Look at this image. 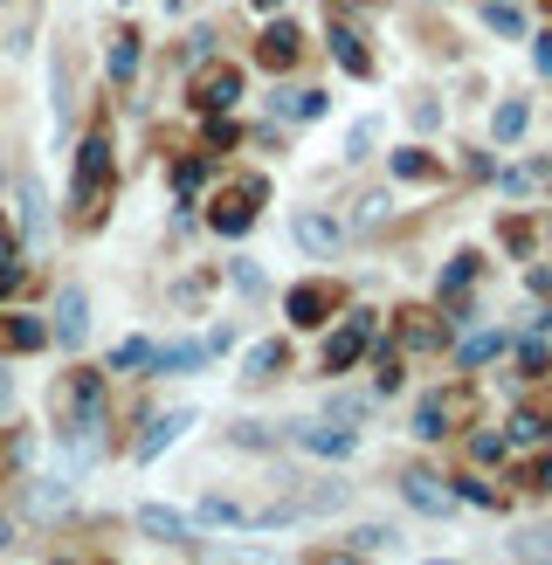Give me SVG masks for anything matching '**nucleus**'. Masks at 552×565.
<instances>
[{
  "mask_svg": "<svg viewBox=\"0 0 552 565\" xmlns=\"http://www.w3.org/2000/svg\"><path fill=\"white\" fill-rule=\"evenodd\" d=\"M110 186H118L110 138L91 131V138L76 146V180H70V214H76V228H104V221H110Z\"/></svg>",
  "mask_w": 552,
  "mask_h": 565,
  "instance_id": "obj_1",
  "label": "nucleus"
},
{
  "mask_svg": "<svg viewBox=\"0 0 552 565\" xmlns=\"http://www.w3.org/2000/svg\"><path fill=\"white\" fill-rule=\"evenodd\" d=\"M256 214H263V180H235V186H221L208 201V228L235 242V235L256 228Z\"/></svg>",
  "mask_w": 552,
  "mask_h": 565,
  "instance_id": "obj_2",
  "label": "nucleus"
},
{
  "mask_svg": "<svg viewBox=\"0 0 552 565\" xmlns=\"http://www.w3.org/2000/svg\"><path fill=\"white\" fill-rule=\"evenodd\" d=\"M290 441L304 456H325V462H352L359 456V428H346L339 414L331 420H290Z\"/></svg>",
  "mask_w": 552,
  "mask_h": 565,
  "instance_id": "obj_3",
  "label": "nucleus"
},
{
  "mask_svg": "<svg viewBox=\"0 0 552 565\" xmlns=\"http://www.w3.org/2000/svg\"><path fill=\"white\" fill-rule=\"evenodd\" d=\"M339 303H346V282L318 276V282H297V290L284 297V318L297 331H318V324H331V310H339Z\"/></svg>",
  "mask_w": 552,
  "mask_h": 565,
  "instance_id": "obj_4",
  "label": "nucleus"
},
{
  "mask_svg": "<svg viewBox=\"0 0 552 565\" xmlns=\"http://www.w3.org/2000/svg\"><path fill=\"white\" fill-rule=\"evenodd\" d=\"M463 414H469V386H435V393H422V407H414V435L442 441V435H456Z\"/></svg>",
  "mask_w": 552,
  "mask_h": 565,
  "instance_id": "obj_5",
  "label": "nucleus"
},
{
  "mask_svg": "<svg viewBox=\"0 0 552 565\" xmlns=\"http://www.w3.org/2000/svg\"><path fill=\"white\" fill-rule=\"evenodd\" d=\"M242 104V70L235 63H208L201 76H193V110H208V118H221V110Z\"/></svg>",
  "mask_w": 552,
  "mask_h": 565,
  "instance_id": "obj_6",
  "label": "nucleus"
},
{
  "mask_svg": "<svg viewBox=\"0 0 552 565\" xmlns=\"http://www.w3.org/2000/svg\"><path fill=\"white\" fill-rule=\"evenodd\" d=\"M373 331H380V324H373V310H359V318H352L346 331H331V338H325V373H352V365L367 359Z\"/></svg>",
  "mask_w": 552,
  "mask_h": 565,
  "instance_id": "obj_7",
  "label": "nucleus"
},
{
  "mask_svg": "<svg viewBox=\"0 0 552 565\" xmlns=\"http://www.w3.org/2000/svg\"><path fill=\"white\" fill-rule=\"evenodd\" d=\"M256 63L276 70V76H290V70L304 63V28H297V21H269L263 42H256Z\"/></svg>",
  "mask_w": 552,
  "mask_h": 565,
  "instance_id": "obj_8",
  "label": "nucleus"
},
{
  "mask_svg": "<svg viewBox=\"0 0 552 565\" xmlns=\"http://www.w3.org/2000/svg\"><path fill=\"white\" fill-rule=\"evenodd\" d=\"M49 324L35 318V310H0V359H21V352H42L49 345Z\"/></svg>",
  "mask_w": 552,
  "mask_h": 565,
  "instance_id": "obj_9",
  "label": "nucleus"
},
{
  "mask_svg": "<svg viewBox=\"0 0 552 565\" xmlns=\"http://www.w3.org/2000/svg\"><path fill=\"white\" fill-rule=\"evenodd\" d=\"M290 235H297V248H311V256H331V248L346 242V228H339L325 207H297V214H290Z\"/></svg>",
  "mask_w": 552,
  "mask_h": 565,
  "instance_id": "obj_10",
  "label": "nucleus"
},
{
  "mask_svg": "<svg viewBox=\"0 0 552 565\" xmlns=\"http://www.w3.org/2000/svg\"><path fill=\"white\" fill-rule=\"evenodd\" d=\"M401 497H407L422 518H449V511H456V490H442V476H428V469H407V476H401Z\"/></svg>",
  "mask_w": 552,
  "mask_h": 565,
  "instance_id": "obj_11",
  "label": "nucleus"
},
{
  "mask_svg": "<svg viewBox=\"0 0 552 565\" xmlns=\"http://www.w3.org/2000/svg\"><path fill=\"white\" fill-rule=\"evenodd\" d=\"M63 345H83V331H91V303H83L76 282H63V297H55V324H49Z\"/></svg>",
  "mask_w": 552,
  "mask_h": 565,
  "instance_id": "obj_12",
  "label": "nucleus"
},
{
  "mask_svg": "<svg viewBox=\"0 0 552 565\" xmlns=\"http://www.w3.org/2000/svg\"><path fill=\"white\" fill-rule=\"evenodd\" d=\"M187 428H193V414H187V407H173V414H159L152 428L138 435V462H159V456H166V448H173V441H180Z\"/></svg>",
  "mask_w": 552,
  "mask_h": 565,
  "instance_id": "obj_13",
  "label": "nucleus"
},
{
  "mask_svg": "<svg viewBox=\"0 0 552 565\" xmlns=\"http://www.w3.org/2000/svg\"><path fill=\"white\" fill-rule=\"evenodd\" d=\"M193 365H208V338H180V345H152V373H193Z\"/></svg>",
  "mask_w": 552,
  "mask_h": 565,
  "instance_id": "obj_14",
  "label": "nucleus"
},
{
  "mask_svg": "<svg viewBox=\"0 0 552 565\" xmlns=\"http://www.w3.org/2000/svg\"><path fill=\"white\" fill-rule=\"evenodd\" d=\"M201 524H229V531H256V511L235 497H201Z\"/></svg>",
  "mask_w": 552,
  "mask_h": 565,
  "instance_id": "obj_15",
  "label": "nucleus"
},
{
  "mask_svg": "<svg viewBox=\"0 0 552 565\" xmlns=\"http://www.w3.org/2000/svg\"><path fill=\"white\" fill-rule=\"evenodd\" d=\"M497 352H505V331H477V338H463V345H456V365H463V373H477V365H490Z\"/></svg>",
  "mask_w": 552,
  "mask_h": 565,
  "instance_id": "obj_16",
  "label": "nucleus"
},
{
  "mask_svg": "<svg viewBox=\"0 0 552 565\" xmlns=\"http://www.w3.org/2000/svg\"><path fill=\"white\" fill-rule=\"evenodd\" d=\"M331 55H339V70H346V76H373V55L359 49L352 28H331Z\"/></svg>",
  "mask_w": 552,
  "mask_h": 565,
  "instance_id": "obj_17",
  "label": "nucleus"
},
{
  "mask_svg": "<svg viewBox=\"0 0 552 565\" xmlns=\"http://www.w3.org/2000/svg\"><path fill=\"white\" fill-rule=\"evenodd\" d=\"M138 524H146L152 539H166V545H187V518L166 511V503H146V511H138Z\"/></svg>",
  "mask_w": 552,
  "mask_h": 565,
  "instance_id": "obj_18",
  "label": "nucleus"
},
{
  "mask_svg": "<svg viewBox=\"0 0 552 565\" xmlns=\"http://www.w3.org/2000/svg\"><path fill=\"white\" fill-rule=\"evenodd\" d=\"M276 110H284V118H304V125H318L325 110H331V97H325V90H284V97H276Z\"/></svg>",
  "mask_w": 552,
  "mask_h": 565,
  "instance_id": "obj_19",
  "label": "nucleus"
},
{
  "mask_svg": "<svg viewBox=\"0 0 552 565\" xmlns=\"http://www.w3.org/2000/svg\"><path fill=\"white\" fill-rule=\"evenodd\" d=\"M131 76H138V35L118 28V35H110V83H131Z\"/></svg>",
  "mask_w": 552,
  "mask_h": 565,
  "instance_id": "obj_20",
  "label": "nucleus"
},
{
  "mask_svg": "<svg viewBox=\"0 0 552 565\" xmlns=\"http://www.w3.org/2000/svg\"><path fill=\"white\" fill-rule=\"evenodd\" d=\"M242 373H248V380H276V373H284V345H276V338H263V345H248Z\"/></svg>",
  "mask_w": 552,
  "mask_h": 565,
  "instance_id": "obj_21",
  "label": "nucleus"
},
{
  "mask_svg": "<svg viewBox=\"0 0 552 565\" xmlns=\"http://www.w3.org/2000/svg\"><path fill=\"white\" fill-rule=\"evenodd\" d=\"M394 173H401V180H442V159L414 146V152H394Z\"/></svg>",
  "mask_w": 552,
  "mask_h": 565,
  "instance_id": "obj_22",
  "label": "nucleus"
},
{
  "mask_svg": "<svg viewBox=\"0 0 552 565\" xmlns=\"http://www.w3.org/2000/svg\"><path fill=\"white\" fill-rule=\"evenodd\" d=\"M14 201H21V228H28V242H42V228H49V214H42V186H28V180H21Z\"/></svg>",
  "mask_w": 552,
  "mask_h": 565,
  "instance_id": "obj_23",
  "label": "nucleus"
},
{
  "mask_svg": "<svg viewBox=\"0 0 552 565\" xmlns=\"http://www.w3.org/2000/svg\"><path fill=\"white\" fill-rule=\"evenodd\" d=\"M511 558L518 565H552V531H524V539H511Z\"/></svg>",
  "mask_w": 552,
  "mask_h": 565,
  "instance_id": "obj_24",
  "label": "nucleus"
},
{
  "mask_svg": "<svg viewBox=\"0 0 552 565\" xmlns=\"http://www.w3.org/2000/svg\"><path fill=\"white\" fill-rule=\"evenodd\" d=\"M524 118H532V110H524L518 97H511V104H497V118H490V131H497V146H511V138H524Z\"/></svg>",
  "mask_w": 552,
  "mask_h": 565,
  "instance_id": "obj_25",
  "label": "nucleus"
},
{
  "mask_svg": "<svg viewBox=\"0 0 552 565\" xmlns=\"http://www.w3.org/2000/svg\"><path fill=\"white\" fill-rule=\"evenodd\" d=\"M518 373H524V380H545V373H552V352L539 345V338H524V345H518Z\"/></svg>",
  "mask_w": 552,
  "mask_h": 565,
  "instance_id": "obj_26",
  "label": "nucleus"
},
{
  "mask_svg": "<svg viewBox=\"0 0 552 565\" xmlns=\"http://www.w3.org/2000/svg\"><path fill=\"white\" fill-rule=\"evenodd\" d=\"M14 256H21V248H14V235H0V297H8L14 282L28 276V263H14Z\"/></svg>",
  "mask_w": 552,
  "mask_h": 565,
  "instance_id": "obj_27",
  "label": "nucleus"
},
{
  "mask_svg": "<svg viewBox=\"0 0 552 565\" xmlns=\"http://www.w3.org/2000/svg\"><path fill=\"white\" fill-rule=\"evenodd\" d=\"M484 21L497 28V35H524V14H518V8H505V0H484Z\"/></svg>",
  "mask_w": 552,
  "mask_h": 565,
  "instance_id": "obj_28",
  "label": "nucleus"
},
{
  "mask_svg": "<svg viewBox=\"0 0 552 565\" xmlns=\"http://www.w3.org/2000/svg\"><path fill=\"white\" fill-rule=\"evenodd\" d=\"M469 276H477V256H469V248H463V256H456L449 269H442V297H456V290H469Z\"/></svg>",
  "mask_w": 552,
  "mask_h": 565,
  "instance_id": "obj_29",
  "label": "nucleus"
},
{
  "mask_svg": "<svg viewBox=\"0 0 552 565\" xmlns=\"http://www.w3.org/2000/svg\"><path fill=\"white\" fill-rule=\"evenodd\" d=\"M110 365H118V373H138V365H152V345L146 338H125V345L110 352Z\"/></svg>",
  "mask_w": 552,
  "mask_h": 565,
  "instance_id": "obj_30",
  "label": "nucleus"
},
{
  "mask_svg": "<svg viewBox=\"0 0 552 565\" xmlns=\"http://www.w3.org/2000/svg\"><path fill=\"white\" fill-rule=\"evenodd\" d=\"M28 503H35V511H63V503H70V483H55V476H49L42 490H28Z\"/></svg>",
  "mask_w": 552,
  "mask_h": 565,
  "instance_id": "obj_31",
  "label": "nucleus"
},
{
  "mask_svg": "<svg viewBox=\"0 0 552 565\" xmlns=\"http://www.w3.org/2000/svg\"><path fill=\"white\" fill-rule=\"evenodd\" d=\"M456 503H484V511H497L505 497H497L490 483H477V476H469V483H456Z\"/></svg>",
  "mask_w": 552,
  "mask_h": 565,
  "instance_id": "obj_32",
  "label": "nucleus"
},
{
  "mask_svg": "<svg viewBox=\"0 0 552 565\" xmlns=\"http://www.w3.org/2000/svg\"><path fill=\"white\" fill-rule=\"evenodd\" d=\"M373 138H380V125H373V118H359L352 138H346V152H352V159H367V152H373Z\"/></svg>",
  "mask_w": 552,
  "mask_h": 565,
  "instance_id": "obj_33",
  "label": "nucleus"
},
{
  "mask_svg": "<svg viewBox=\"0 0 552 565\" xmlns=\"http://www.w3.org/2000/svg\"><path fill=\"white\" fill-rule=\"evenodd\" d=\"M505 441H532V448H539V441H545V420H539V414H518Z\"/></svg>",
  "mask_w": 552,
  "mask_h": 565,
  "instance_id": "obj_34",
  "label": "nucleus"
},
{
  "mask_svg": "<svg viewBox=\"0 0 552 565\" xmlns=\"http://www.w3.org/2000/svg\"><path fill=\"white\" fill-rule=\"evenodd\" d=\"M505 456V435H469V462H497Z\"/></svg>",
  "mask_w": 552,
  "mask_h": 565,
  "instance_id": "obj_35",
  "label": "nucleus"
},
{
  "mask_svg": "<svg viewBox=\"0 0 552 565\" xmlns=\"http://www.w3.org/2000/svg\"><path fill=\"white\" fill-rule=\"evenodd\" d=\"M352 545H359V552H386V545H394V531H386V524H367V531H352Z\"/></svg>",
  "mask_w": 552,
  "mask_h": 565,
  "instance_id": "obj_36",
  "label": "nucleus"
},
{
  "mask_svg": "<svg viewBox=\"0 0 552 565\" xmlns=\"http://www.w3.org/2000/svg\"><path fill=\"white\" fill-rule=\"evenodd\" d=\"M304 565H367V552H359V545H352V552H311Z\"/></svg>",
  "mask_w": 552,
  "mask_h": 565,
  "instance_id": "obj_37",
  "label": "nucleus"
},
{
  "mask_svg": "<svg viewBox=\"0 0 552 565\" xmlns=\"http://www.w3.org/2000/svg\"><path fill=\"white\" fill-rule=\"evenodd\" d=\"M367 414H373L367 393H346V401H339V420H367Z\"/></svg>",
  "mask_w": 552,
  "mask_h": 565,
  "instance_id": "obj_38",
  "label": "nucleus"
},
{
  "mask_svg": "<svg viewBox=\"0 0 552 565\" xmlns=\"http://www.w3.org/2000/svg\"><path fill=\"white\" fill-rule=\"evenodd\" d=\"M235 290H248V297H256V290H263V269H248V263H235Z\"/></svg>",
  "mask_w": 552,
  "mask_h": 565,
  "instance_id": "obj_39",
  "label": "nucleus"
},
{
  "mask_svg": "<svg viewBox=\"0 0 552 565\" xmlns=\"http://www.w3.org/2000/svg\"><path fill=\"white\" fill-rule=\"evenodd\" d=\"M532 490H552V448H545V456L532 462Z\"/></svg>",
  "mask_w": 552,
  "mask_h": 565,
  "instance_id": "obj_40",
  "label": "nucleus"
},
{
  "mask_svg": "<svg viewBox=\"0 0 552 565\" xmlns=\"http://www.w3.org/2000/svg\"><path fill=\"white\" fill-rule=\"evenodd\" d=\"M539 70L552 76V35H539Z\"/></svg>",
  "mask_w": 552,
  "mask_h": 565,
  "instance_id": "obj_41",
  "label": "nucleus"
},
{
  "mask_svg": "<svg viewBox=\"0 0 552 565\" xmlns=\"http://www.w3.org/2000/svg\"><path fill=\"white\" fill-rule=\"evenodd\" d=\"M248 8H263V14H276V0H248Z\"/></svg>",
  "mask_w": 552,
  "mask_h": 565,
  "instance_id": "obj_42",
  "label": "nucleus"
},
{
  "mask_svg": "<svg viewBox=\"0 0 552 565\" xmlns=\"http://www.w3.org/2000/svg\"><path fill=\"white\" fill-rule=\"evenodd\" d=\"M0 401H8V373H0Z\"/></svg>",
  "mask_w": 552,
  "mask_h": 565,
  "instance_id": "obj_43",
  "label": "nucleus"
}]
</instances>
